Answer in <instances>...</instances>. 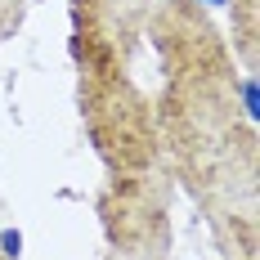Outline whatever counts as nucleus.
Wrapping results in <instances>:
<instances>
[{"mask_svg": "<svg viewBox=\"0 0 260 260\" xmlns=\"http://www.w3.org/2000/svg\"><path fill=\"white\" fill-rule=\"evenodd\" d=\"M0 256L5 260L23 256V234H18V229H0Z\"/></svg>", "mask_w": 260, "mask_h": 260, "instance_id": "obj_1", "label": "nucleus"}, {"mask_svg": "<svg viewBox=\"0 0 260 260\" xmlns=\"http://www.w3.org/2000/svg\"><path fill=\"white\" fill-rule=\"evenodd\" d=\"M242 104H247V117L256 121V117H260V94H256V81H251V77L242 81Z\"/></svg>", "mask_w": 260, "mask_h": 260, "instance_id": "obj_2", "label": "nucleus"}, {"mask_svg": "<svg viewBox=\"0 0 260 260\" xmlns=\"http://www.w3.org/2000/svg\"><path fill=\"white\" fill-rule=\"evenodd\" d=\"M207 5H224V0H207Z\"/></svg>", "mask_w": 260, "mask_h": 260, "instance_id": "obj_3", "label": "nucleus"}]
</instances>
